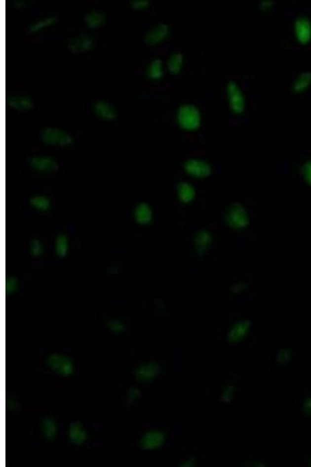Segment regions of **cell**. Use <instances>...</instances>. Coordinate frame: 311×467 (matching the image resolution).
Listing matches in <instances>:
<instances>
[{"mask_svg": "<svg viewBox=\"0 0 311 467\" xmlns=\"http://www.w3.org/2000/svg\"><path fill=\"white\" fill-rule=\"evenodd\" d=\"M176 120L180 128L184 130L195 131L201 126V112L195 105L184 104L177 111Z\"/></svg>", "mask_w": 311, "mask_h": 467, "instance_id": "cell-1", "label": "cell"}, {"mask_svg": "<svg viewBox=\"0 0 311 467\" xmlns=\"http://www.w3.org/2000/svg\"><path fill=\"white\" fill-rule=\"evenodd\" d=\"M40 139L43 143L52 147H69L74 143V137L67 131L55 127H45L40 130Z\"/></svg>", "mask_w": 311, "mask_h": 467, "instance_id": "cell-2", "label": "cell"}, {"mask_svg": "<svg viewBox=\"0 0 311 467\" xmlns=\"http://www.w3.org/2000/svg\"><path fill=\"white\" fill-rule=\"evenodd\" d=\"M46 363L51 371L63 377L72 376L75 371L71 358L63 354H50L47 357Z\"/></svg>", "mask_w": 311, "mask_h": 467, "instance_id": "cell-3", "label": "cell"}, {"mask_svg": "<svg viewBox=\"0 0 311 467\" xmlns=\"http://www.w3.org/2000/svg\"><path fill=\"white\" fill-rule=\"evenodd\" d=\"M227 98L231 112L240 115L245 110V98L240 86L235 81H230L227 86Z\"/></svg>", "mask_w": 311, "mask_h": 467, "instance_id": "cell-4", "label": "cell"}, {"mask_svg": "<svg viewBox=\"0 0 311 467\" xmlns=\"http://www.w3.org/2000/svg\"><path fill=\"white\" fill-rule=\"evenodd\" d=\"M170 27L164 23H158L147 30L145 33L143 41L149 46H156L161 44L170 35Z\"/></svg>", "mask_w": 311, "mask_h": 467, "instance_id": "cell-5", "label": "cell"}, {"mask_svg": "<svg viewBox=\"0 0 311 467\" xmlns=\"http://www.w3.org/2000/svg\"><path fill=\"white\" fill-rule=\"evenodd\" d=\"M94 46V40L90 35L86 34H79L70 38L67 42V48L69 51L76 55L87 53L93 49Z\"/></svg>", "mask_w": 311, "mask_h": 467, "instance_id": "cell-6", "label": "cell"}, {"mask_svg": "<svg viewBox=\"0 0 311 467\" xmlns=\"http://www.w3.org/2000/svg\"><path fill=\"white\" fill-rule=\"evenodd\" d=\"M29 165L31 169L41 174H51L59 170V163L50 156H34L30 159Z\"/></svg>", "mask_w": 311, "mask_h": 467, "instance_id": "cell-7", "label": "cell"}, {"mask_svg": "<svg viewBox=\"0 0 311 467\" xmlns=\"http://www.w3.org/2000/svg\"><path fill=\"white\" fill-rule=\"evenodd\" d=\"M165 434L160 430H150L142 436L139 446L143 450H154L161 447L164 443Z\"/></svg>", "mask_w": 311, "mask_h": 467, "instance_id": "cell-8", "label": "cell"}, {"mask_svg": "<svg viewBox=\"0 0 311 467\" xmlns=\"http://www.w3.org/2000/svg\"><path fill=\"white\" fill-rule=\"evenodd\" d=\"M93 112L96 117L104 121H114L117 117L116 107L105 100L95 101L93 105Z\"/></svg>", "mask_w": 311, "mask_h": 467, "instance_id": "cell-9", "label": "cell"}, {"mask_svg": "<svg viewBox=\"0 0 311 467\" xmlns=\"http://www.w3.org/2000/svg\"><path fill=\"white\" fill-rule=\"evenodd\" d=\"M294 34L300 44H306L311 40V21L306 17H300L295 20Z\"/></svg>", "mask_w": 311, "mask_h": 467, "instance_id": "cell-10", "label": "cell"}, {"mask_svg": "<svg viewBox=\"0 0 311 467\" xmlns=\"http://www.w3.org/2000/svg\"><path fill=\"white\" fill-rule=\"evenodd\" d=\"M8 107L17 112H28L34 108V101L31 97L24 94H13L6 99Z\"/></svg>", "mask_w": 311, "mask_h": 467, "instance_id": "cell-11", "label": "cell"}, {"mask_svg": "<svg viewBox=\"0 0 311 467\" xmlns=\"http://www.w3.org/2000/svg\"><path fill=\"white\" fill-rule=\"evenodd\" d=\"M159 372V366L156 363L150 362L140 365L136 369L135 376L140 382H149L155 379Z\"/></svg>", "mask_w": 311, "mask_h": 467, "instance_id": "cell-12", "label": "cell"}, {"mask_svg": "<svg viewBox=\"0 0 311 467\" xmlns=\"http://www.w3.org/2000/svg\"><path fill=\"white\" fill-rule=\"evenodd\" d=\"M85 25L91 30L101 28L106 21V15L100 9H92L85 14Z\"/></svg>", "mask_w": 311, "mask_h": 467, "instance_id": "cell-13", "label": "cell"}, {"mask_svg": "<svg viewBox=\"0 0 311 467\" xmlns=\"http://www.w3.org/2000/svg\"><path fill=\"white\" fill-rule=\"evenodd\" d=\"M68 435L70 442L76 445H82L87 438V433L84 426L79 422H75L70 425Z\"/></svg>", "mask_w": 311, "mask_h": 467, "instance_id": "cell-14", "label": "cell"}, {"mask_svg": "<svg viewBox=\"0 0 311 467\" xmlns=\"http://www.w3.org/2000/svg\"><path fill=\"white\" fill-rule=\"evenodd\" d=\"M133 216L138 224L146 225L152 219L151 208L146 203H139L134 208Z\"/></svg>", "mask_w": 311, "mask_h": 467, "instance_id": "cell-15", "label": "cell"}, {"mask_svg": "<svg viewBox=\"0 0 311 467\" xmlns=\"http://www.w3.org/2000/svg\"><path fill=\"white\" fill-rule=\"evenodd\" d=\"M146 74L151 81H159L164 74V66L161 59L155 58L150 61L146 70Z\"/></svg>", "mask_w": 311, "mask_h": 467, "instance_id": "cell-16", "label": "cell"}, {"mask_svg": "<svg viewBox=\"0 0 311 467\" xmlns=\"http://www.w3.org/2000/svg\"><path fill=\"white\" fill-rule=\"evenodd\" d=\"M184 63V56L179 51H175L171 54L167 62V68L170 74L177 75L182 70Z\"/></svg>", "mask_w": 311, "mask_h": 467, "instance_id": "cell-17", "label": "cell"}, {"mask_svg": "<svg viewBox=\"0 0 311 467\" xmlns=\"http://www.w3.org/2000/svg\"><path fill=\"white\" fill-rule=\"evenodd\" d=\"M40 428H41L43 436L48 441L53 440L56 436L57 432H58L56 422L51 418H46L43 419L41 425H40Z\"/></svg>", "mask_w": 311, "mask_h": 467, "instance_id": "cell-18", "label": "cell"}, {"mask_svg": "<svg viewBox=\"0 0 311 467\" xmlns=\"http://www.w3.org/2000/svg\"><path fill=\"white\" fill-rule=\"evenodd\" d=\"M56 17L52 16V15H51V16H48V17H43V18L36 20L35 22L31 24L29 27L28 31H29L30 33H37V32H40V31H43V30L50 28L51 26L54 25V24L56 23Z\"/></svg>", "mask_w": 311, "mask_h": 467, "instance_id": "cell-19", "label": "cell"}, {"mask_svg": "<svg viewBox=\"0 0 311 467\" xmlns=\"http://www.w3.org/2000/svg\"><path fill=\"white\" fill-rule=\"evenodd\" d=\"M311 85V72H304L297 77L293 84V90L296 93H302Z\"/></svg>", "mask_w": 311, "mask_h": 467, "instance_id": "cell-20", "label": "cell"}, {"mask_svg": "<svg viewBox=\"0 0 311 467\" xmlns=\"http://www.w3.org/2000/svg\"><path fill=\"white\" fill-rule=\"evenodd\" d=\"M69 239L65 234H59L55 238V250L57 255L65 257L69 252Z\"/></svg>", "mask_w": 311, "mask_h": 467, "instance_id": "cell-21", "label": "cell"}, {"mask_svg": "<svg viewBox=\"0 0 311 467\" xmlns=\"http://www.w3.org/2000/svg\"><path fill=\"white\" fill-rule=\"evenodd\" d=\"M30 204L34 209L37 210L39 211H47L51 207V201L49 199L45 196L42 195H37L31 197L30 200Z\"/></svg>", "mask_w": 311, "mask_h": 467, "instance_id": "cell-22", "label": "cell"}, {"mask_svg": "<svg viewBox=\"0 0 311 467\" xmlns=\"http://www.w3.org/2000/svg\"><path fill=\"white\" fill-rule=\"evenodd\" d=\"M247 330H248V326H247V325H237L230 333V340L232 341V342H237V341L243 339L244 336L247 334Z\"/></svg>", "mask_w": 311, "mask_h": 467, "instance_id": "cell-23", "label": "cell"}, {"mask_svg": "<svg viewBox=\"0 0 311 467\" xmlns=\"http://www.w3.org/2000/svg\"><path fill=\"white\" fill-rule=\"evenodd\" d=\"M187 170L190 172H195L197 174L205 173L208 170V167L205 164L198 161H190L186 165Z\"/></svg>", "mask_w": 311, "mask_h": 467, "instance_id": "cell-24", "label": "cell"}, {"mask_svg": "<svg viewBox=\"0 0 311 467\" xmlns=\"http://www.w3.org/2000/svg\"><path fill=\"white\" fill-rule=\"evenodd\" d=\"M30 249H31V255L35 257L40 256L44 251L42 244L37 238H34L31 240Z\"/></svg>", "mask_w": 311, "mask_h": 467, "instance_id": "cell-25", "label": "cell"}, {"mask_svg": "<svg viewBox=\"0 0 311 467\" xmlns=\"http://www.w3.org/2000/svg\"><path fill=\"white\" fill-rule=\"evenodd\" d=\"M150 2L149 0H132L130 2V6L134 10L142 11L145 10L150 6Z\"/></svg>", "mask_w": 311, "mask_h": 467, "instance_id": "cell-26", "label": "cell"}, {"mask_svg": "<svg viewBox=\"0 0 311 467\" xmlns=\"http://www.w3.org/2000/svg\"><path fill=\"white\" fill-rule=\"evenodd\" d=\"M108 327L111 331L120 334L125 330L124 323L119 320H111L108 323Z\"/></svg>", "mask_w": 311, "mask_h": 467, "instance_id": "cell-27", "label": "cell"}, {"mask_svg": "<svg viewBox=\"0 0 311 467\" xmlns=\"http://www.w3.org/2000/svg\"><path fill=\"white\" fill-rule=\"evenodd\" d=\"M17 287H18V282L17 279L13 277H7L6 280V292L7 295H10L16 292Z\"/></svg>", "mask_w": 311, "mask_h": 467, "instance_id": "cell-28", "label": "cell"}, {"mask_svg": "<svg viewBox=\"0 0 311 467\" xmlns=\"http://www.w3.org/2000/svg\"><path fill=\"white\" fill-rule=\"evenodd\" d=\"M139 396H140V392L138 388L132 387L128 391V399L130 403L136 401V399H139Z\"/></svg>", "mask_w": 311, "mask_h": 467, "instance_id": "cell-29", "label": "cell"}, {"mask_svg": "<svg viewBox=\"0 0 311 467\" xmlns=\"http://www.w3.org/2000/svg\"><path fill=\"white\" fill-rule=\"evenodd\" d=\"M272 1H270V0H265V1H262L260 3L261 9H264V10H267V9H270L272 6H273Z\"/></svg>", "mask_w": 311, "mask_h": 467, "instance_id": "cell-30", "label": "cell"}, {"mask_svg": "<svg viewBox=\"0 0 311 467\" xmlns=\"http://www.w3.org/2000/svg\"><path fill=\"white\" fill-rule=\"evenodd\" d=\"M304 171L306 176H307V178L311 180V162H308L304 165Z\"/></svg>", "mask_w": 311, "mask_h": 467, "instance_id": "cell-31", "label": "cell"}, {"mask_svg": "<svg viewBox=\"0 0 311 467\" xmlns=\"http://www.w3.org/2000/svg\"><path fill=\"white\" fill-rule=\"evenodd\" d=\"M306 411L308 412L311 413V399H310L307 403H306L305 407H304Z\"/></svg>", "mask_w": 311, "mask_h": 467, "instance_id": "cell-32", "label": "cell"}]
</instances>
